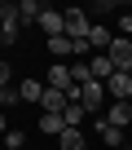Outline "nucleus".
Returning a JSON list of instances; mask_svg holds the SVG:
<instances>
[{
	"label": "nucleus",
	"mask_w": 132,
	"mask_h": 150,
	"mask_svg": "<svg viewBox=\"0 0 132 150\" xmlns=\"http://www.w3.org/2000/svg\"><path fill=\"white\" fill-rule=\"evenodd\" d=\"M119 35H128V40H132V13H119Z\"/></svg>",
	"instance_id": "aec40b11"
},
{
	"label": "nucleus",
	"mask_w": 132,
	"mask_h": 150,
	"mask_svg": "<svg viewBox=\"0 0 132 150\" xmlns=\"http://www.w3.org/2000/svg\"><path fill=\"white\" fill-rule=\"evenodd\" d=\"M62 119H66V124H71V128H79V124L88 119V110H84L79 102H71V106H66V110H62Z\"/></svg>",
	"instance_id": "f3484780"
},
{
	"label": "nucleus",
	"mask_w": 132,
	"mask_h": 150,
	"mask_svg": "<svg viewBox=\"0 0 132 150\" xmlns=\"http://www.w3.org/2000/svg\"><path fill=\"white\" fill-rule=\"evenodd\" d=\"M106 97H110V93H106V84H101V80H88V84L79 88V106H84L88 115L106 110Z\"/></svg>",
	"instance_id": "f257e3e1"
},
{
	"label": "nucleus",
	"mask_w": 132,
	"mask_h": 150,
	"mask_svg": "<svg viewBox=\"0 0 132 150\" xmlns=\"http://www.w3.org/2000/svg\"><path fill=\"white\" fill-rule=\"evenodd\" d=\"M5 146H9V150H22V146H27V132H22V128H9V132H5Z\"/></svg>",
	"instance_id": "a211bd4d"
},
{
	"label": "nucleus",
	"mask_w": 132,
	"mask_h": 150,
	"mask_svg": "<svg viewBox=\"0 0 132 150\" xmlns=\"http://www.w3.org/2000/svg\"><path fill=\"white\" fill-rule=\"evenodd\" d=\"M110 44H114V35H110L106 27H97V22H93V31H88V49H93V53H106Z\"/></svg>",
	"instance_id": "9d476101"
},
{
	"label": "nucleus",
	"mask_w": 132,
	"mask_h": 150,
	"mask_svg": "<svg viewBox=\"0 0 132 150\" xmlns=\"http://www.w3.org/2000/svg\"><path fill=\"white\" fill-rule=\"evenodd\" d=\"M35 27H40L48 40H57V35H66V13H62V9H44V18H40Z\"/></svg>",
	"instance_id": "39448f33"
},
{
	"label": "nucleus",
	"mask_w": 132,
	"mask_h": 150,
	"mask_svg": "<svg viewBox=\"0 0 132 150\" xmlns=\"http://www.w3.org/2000/svg\"><path fill=\"white\" fill-rule=\"evenodd\" d=\"M18 35H22L18 5H0V40H18Z\"/></svg>",
	"instance_id": "20e7f679"
},
{
	"label": "nucleus",
	"mask_w": 132,
	"mask_h": 150,
	"mask_svg": "<svg viewBox=\"0 0 132 150\" xmlns=\"http://www.w3.org/2000/svg\"><path fill=\"white\" fill-rule=\"evenodd\" d=\"M88 66H93V80H101V84L114 75V66H110V57H106V53H93V57H88Z\"/></svg>",
	"instance_id": "f8f14e48"
},
{
	"label": "nucleus",
	"mask_w": 132,
	"mask_h": 150,
	"mask_svg": "<svg viewBox=\"0 0 132 150\" xmlns=\"http://www.w3.org/2000/svg\"><path fill=\"white\" fill-rule=\"evenodd\" d=\"M106 57H110V66H114V71L132 75V40H128V35H114V44L106 49Z\"/></svg>",
	"instance_id": "f03ea898"
},
{
	"label": "nucleus",
	"mask_w": 132,
	"mask_h": 150,
	"mask_svg": "<svg viewBox=\"0 0 132 150\" xmlns=\"http://www.w3.org/2000/svg\"><path fill=\"white\" fill-rule=\"evenodd\" d=\"M13 102H22V97H18V88H0V110L13 106Z\"/></svg>",
	"instance_id": "6ab92c4d"
},
{
	"label": "nucleus",
	"mask_w": 132,
	"mask_h": 150,
	"mask_svg": "<svg viewBox=\"0 0 132 150\" xmlns=\"http://www.w3.org/2000/svg\"><path fill=\"white\" fill-rule=\"evenodd\" d=\"M44 88H48V84H40V80H22V84H18V97L40 106V102H44Z\"/></svg>",
	"instance_id": "9b49d317"
},
{
	"label": "nucleus",
	"mask_w": 132,
	"mask_h": 150,
	"mask_svg": "<svg viewBox=\"0 0 132 150\" xmlns=\"http://www.w3.org/2000/svg\"><path fill=\"white\" fill-rule=\"evenodd\" d=\"M106 93H110L114 102H132V75H123V71H114L110 80H106Z\"/></svg>",
	"instance_id": "423d86ee"
},
{
	"label": "nucleus",
	"mask_w": 132,
	"mask_h": 150,
	"mask_svg": "<svg viewBox=\"0 0 132 150\" xmlns=\"http://www.w3.org/2000/svg\"><path fill=\"white\" fill-rule=\"evenodd\" d=\"M57 146H62V150H84V132H79V128H66V132L57 137Z\"/></svg>",
	"instance_id": "2eb2a0df"
},
{
	"label": "nucleus",
	"mask_w": 132,
	"mask_h": 150,
	"mask_svg": "<svg viewBox=\"0 0 132 150\" xmlns=\"http://www.w3.org/2000/svg\"><path fill=\"white\" fill-rule=\"evenodd\" d=\"M18 18H22V27L27 22H40L44 18V5H40V0H22V5H18Z\"/></svg>",
	"instance_id": "ddd939ff"
},
{
	"label": "nucleus",
	"mask_w": 132,
	"mask_h": 150,
	"mask_svg": "<svg viewBox=\"0 0 132 150\" xmlns=\"http://www.w3.org/2000/svg\"><path fill=\"white\" fill-rule=\"evenodd\" d=\"M48 53H53V57H75V40L57 35V40H48Z\"/></svg>",
	"instance_id": "dca6fc26"
},
{
	"label": "nucleus",
	"mask_w": 132,
	"mask_h": 150,
	"mask_svg": "<svg viewBox=\"0 0 132 150\" xmlns=\"http://www.w3.org/2000/svg\"><path fill=\"white\" fill-rule=\"evenodd\" d=\"M0 49H5V40H0ZM0 62H5V53H0Z\"/></svg>",
	"instance_id": "4be33fe9"
},
{
	"label": "nucleus",
	"mask_w": 132,
	"mask_h": 150,
	"mask_svg": "<svg viewBox=\"0 0 132 150\" xmlns=\"http://www.w3.org/2000/svg\"><path fill=\"white\" fill-rule=\"evenodd\" d=\"M106 124L128 128V124H132V102H110V106H106Z\"/></svg>",
	"instance_id": "6e6552de"
},
{
	"label": "nucleus",
	"mask_w": 132,
	"mask_h": 150,
	"mask_svg": "<svg viewBox=\"0 0 132 150\" xmlns=\"http://www.w3.org/2000/svg\"><path fill=\"white\" fill-rule=\"evenodd\" d=\"M93 128H97V137L110 146V150H123V128H114V124H106V115H97L93 119Z\"/></svg>",
	"instance_id": "0eeeda50"
},
{
	"label": "nucleus",
	"mask_w": 132,
	"mask_h": 150,
	"mask_svg": "<svg viewBox=\"0 0 132 150\" xmlns=\"http://www.w3.org/2000/svg\"><path fill=\"white\" fill-rule=\"evenodd\" d=\"M66 128H71V124H66L62 115H44V119H40V132H44V137H62Z\"/></svg>",
	"instance_id": "4468645a"
},
{
	"label": "nucleus",
	"mask_w": 132,
	"mask_h": 150,
	"mask_svg": "<svg viewBox=\"0 0 132 150\" xmlns=\"http://www.w3.org/2000/svg\"><path fill=\"white\" fill-rule=\"evenodd\" d=\"M48 88H75V80H71V66H66V62H53V71H48V80H44Z\"/></svg>",
	"instance_id": "1a4fd4ad"
},
{
	"label": "nucleus",
	"mask_w": 132,
	"mask_h": 150,
	"mask_svg": "<svg viewBox=\"0 0 132 150\" xmlns=\"http://www.w3.org/2000/svg\"><path fill=\"white\" fill-rule=\"evenodd\" d=\"M123 150H132V146H123Z\"/></svg>",
	"instance_id": "5701e85b"
},
{
	"label": "nucleus",
	"mask_w": 132,
	"mask_h": 150,
	"mask_svg": "<svg viewBox=\"0 0 132 150\" xmlns=\"http://www.w3.org/2000/svg\"><path fill=\"white\" fill-rule=\"evenodd\" d=\"M62 13H66V40H88L93 22H88L84 9H62Z\"/></svg>",
	"instance_id": "7ed1b4c3"
},
{
	"label": "nucleus",
	"mask_w": 132,
	"mask_h": 150,
	"mask_svg": "<svg viewBox=\"0 0 132 150\" xmlns=\"http://www.w3.org/2000/svg\"><path fill=\"white\" fill-rule=\"evenodd\" d=\"M5 132H9V124H5V110H0V137H5Z\"/></svg>",
	"instance_id": "412c9836"
}]
</instances>
